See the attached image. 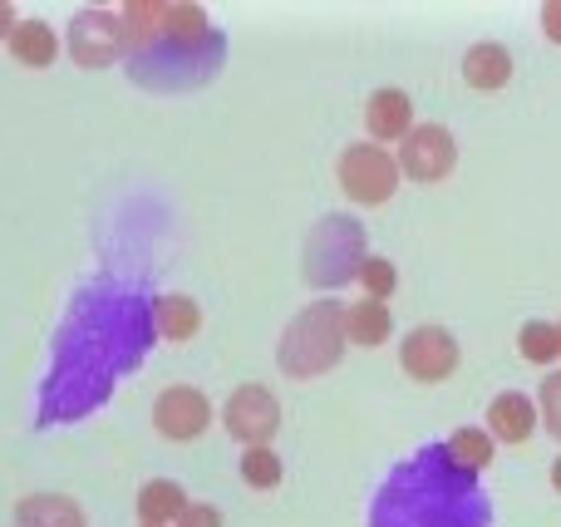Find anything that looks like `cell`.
Instances as JSON below:
<instances>
[{"instance_id":"obj_1","label":"cell","mask_w":561,"mask_h":527,"mask_svg":"<svg viewBox=\"0 0 561 527\" xmlns=\"http://www.w3.org/2000/svg\"><path fill=\"white\" fill-rule=\"evenodd\" d=\"M153 331V306H144L138 296L108 291V286L89 291L55 345V370L45 380L39 420H79L94 404H104L118 375L148 351Z\"/></svg>"},{"instance_id":"obj_2","label":"cell","mask_w":561,"mask_h":527,"mask_svg":"<svg viewBox=\"0 0 561 527\" xmlns=\"http://www.w3.org/2000/svg\"><path fill=\"white\" fill-rule=\"evenodd\" d=\"M488 503L478 473L448 454V444H424L389 469L369 499V527H488Z\"/></svg>"},{"instance_id":"obj_3","label":"cell","mask_w":561,"mask_h":527,"mask_svg":"<svg viewBox=\"0 0 561 527\" xmlns=\"http://www.w3.org/2000/svg\"><path fill=\"white\" fill-rule=\"evenodd\" d=\"M345 306L335 296H320L310 301L296 321L280 331V345H276V365L280 375L290 380H316V375L335 370L345 360Z\"/></svg>"},{"instance_id":"obj_4","label":"cell","mask_w":561,"mask_h":527,"mask_svg":"<svg viewBox=\"0 0 561 527\" xmlns=\"http://www.w3.org/2000/svg\"><path fill=\"white\" fill-rule=\"evenodd\" d=\"M134 55V79L148 89H193L203 79H213L222 69V35L203 39V45H187L173 35H153L144 45L128 49Z\"/></svg>"},{"instance_id":"obj_5","label":"cell","mask_w":561,"mask_h":527,"mask_svg":"<svg viewBox=\"0 0 561 527\" xmlns=\"http://www.w3.org/2000/svg\"><path fill=\"white\" fill-rule=\"evenodd\" d=\"M365 227L350 213H330L310 227L306 237V282L320 291H340L345 282H355L365 266Z\"/></svg>"},{"instance_id":"obj_6","label":"cell","mask_w":561,"mask_h":527,"mask_svg":"<svg viewBox=\"0 0 561 527\" xmlns=\"http://www.w3.org/2000/svg\"><path fill=\"white\" fill-rule=\"evenodd\" d=\"M340 187L365 207H385L399 187V158L385 144H350L340 153Z\"/></svg>"},{"instance_id":"obj_7","label":"cell","mask_w":561,"mask_h":527,"mask_svg":"<svg viewBox=\"0 0 561 527\" xmlns=\"http://www.w3.org/2000/svg\"><path fill=\"white\" fill-rule=\"evenodd\" d=\"M65 39H69V59L79 69H108L114 59H124V49H134L128 45L124 15H114V10H79L69 20Z\"/></svg>"},{"instance_id":"obj_8","label":"cell","mask_w":561,"mask_h":527,"mask_svg":"<svg viewBox=\"0 0 561 527\" xmlns=\"http://www.w3.org/2000/svg\"><path fill=\"white\" fill-rule=\"evenodd\" d=\"M222 424L237 444L262 449V444H272L276 429H280V404L266 385H237L232 400H227V410H222Z\"/></svg>"},{"instance_id":"obj_9","label":"cell","mask_w":561,"mask_h":527,"mask_svg":"<svg viewBox=\"0 0 561 527\" xmlns=\"http://www.w3.org/2000/svg\"><path fill=\"white\" fill-rule=\"evenodd\" d=\"M399 173H409L414 183H444L458 168V144L444 124H414V134L399 144Z\"/></svg>"},{"instance_id":"obj_10","label":"cell","mask_w":561,"mask_h":527,"mask_svg":"<svg viewBox=\"0 0 561 527\" xmlns=\"http://www.w3.org/2000/svg\"><path fill=\"white\" fill-rule=\"evenodd\" d=\"M399 365H404L409 380L419 385H438L458 370V341L444 325H414L399 345Z\"/></svg>"},{"instance_id":"obj_11","label":"cell","mask_w":561,"mask_h":527,"mask_svg":"<svg viewBox=\"0 0 561 527\" xmlns=\"http://www.w3.org/2000/svg\"><path fill=\"white\" fill-rule=\"evenodd\" d=\"M213 424V404L197 385H168L153 400V429L173 444H193Z\"/></svg>"},{"instance_id":"obj_12","label":"cell","mask_w":561,"mask_h":527,"mask_svg":"<svg viewBox=\"0 0 561 527\" xmlns=\"http://www.w3.org/2000/svg\"><path fill=\"white\" fill-rule=\"evenodd\" d=\"M365 124L375 134V144H404L414 134V104H409L404 89H375L365 104Z\"/></svg>"},{"instance_id":"obj_13","label":"cell","mask_w":561,"mask_h":527,"mask_svg":"<svg viewBox=\"0 0 561 527\" xmlns=\"http://www.w3.org/2000/svg\"><path fill=\"white\" fill-rule=\"evenodd\" d=\"M537 404L527 400L523 390H503L493 404H488V434H493L497 444H527L537 434Z\"/></svg>"},{"instance_id":"obj_14","label":"cell","mask_w":561,"mask_h":527,"mask_svg":"<svg viewBox=\"0 0 561 527\" xmlns=\"http://www.w3.org/2000/svg\"><path fill=\"white\" fill-rule=\"evenodd\" d=\"M463 79L473 89H483V94L503 89L507 79H513V55H507V45H497V39H478V45H468Z\"/></svg>"},{"instance_id":"obj_15","label":"cell","mask_w":561,"mask_h":527,"mask_svg":"<svg viewBox=\"0 0 561 527\" xmlns=\"http://www.w3.org/2000/svg\"><path fill=\"white\" fill-rule=\"evenodd\" d=\"M15 523L20 527H89L84 508L65 493H30L15 503Z\"/></svg>"},{"instance_id":"obj_16","label":"cell","mask_w":561,"mask_h":527,"mask_svg":"<svg viewBox=\"0 0 561 527\" xmlns=\"http://www.w3.org/2000/svg\"><path fill=\"white\" fill-rule=\"evenodd\" d=\"M183 513H187L183 483L153 479V483H144V489H138V518H144V527H178Z\"/></svg>"},{"instance_id":"obj_17","label":"cell","mask_w":561,"mask_h":527,"mask_svg":"<svg viewBox=\"0 0 561 527\" xmlns=\"http://www.w3.org/2000/svg\"><path fill=\"white\" fill-rule=\"evenodd\" d=\"M5 45H10V55H15V65H25V69H49L59 55V35L45 20H20Z\"/></svg>"},{"instance_id":"obj_18","label":"cell","mask_w":561,"mask_h":527,"mask_svg":"<svg viewBox=\"0 0 561 527\" xmlns=\"http://www.w3.org/2000/svg\"><path fill=\"white\" fill-rule=\"evenodd\" d=\"M389 331H394V316H389L385 301H369V296H359L355 306H345V341H355V345H385Z\"/></svg>"},{"instance_id":"obj_19","label":"cell","mask_w":561,"mask_h":527,"mask_svg":"<svg viewBox=\"0 0 561 527\" xmlns=\"http://www.w3.org/2000/svg\"><path fill=\"white\" fill-rule=\"evenodd\" d=\"M153 325L168 341H193L203 331V306L193 296H158L153 301Z\"/></svg>"},{"instance_id":"obj_20","label":"cell","mask_w":561,"mask_h":527,"mask_svg":"<svg viewBox=\"0 0 561 527\" xmlns=\"http://www.w3.org/2000/svg\"><path fill=\"white\" fill-rule=\"evenodd\" d=\"M448 454H454V459L463 463L468 473H483L488 463H493V454H497V439L488 429H473V424H463V429L448 434Z\"/></svg>"},{"instance_id":"obj_21","label":"cell","mask_w":561,"mask_h":527,"mask_svg":"<svg viewBox=\"0 0 561 527\" xmlns=\"http://www.w3.org/2000/svg\"><path fill=\"white\" fill-rule=\"evenodd\" d=\"M163 35L187 39V45H203V39H213L217 30H213V20H207V10H203V5H193V0H178V5H168V25H163Z\"/></svg>"},{"instance_id":"obj_22","label":"cell","mask_w":561,"mask_h":527,"mask_svg":"<svg viewBox=\"0 0 561 527\" xmlns=\"http://www.w3.org/2000/svg\"><path fill=\"white\" fill-rule=\"evenodd\" d=\"M517 351L533 365H552V360H561V331L552 321H527L523 331H517Z\"/></svg>"},{"instance_id":"obj_23","label":"cell","mask_w":561,"mask_h":527,"mask_svg":"<svg viewBox=\"0 0 561 527\" xmlns=\"http://www.w3.org/2000/svg\"><path fill=\"white\" fill-rule=\"evenodd\" d=\"M242 483L247 489H276L280 483V459L272 454V444L242 454Z\"/></svg>"},{"instance_id":"obj_24","label":"cell","mask_w":561,"mask_h":527,"mask_svg":"<svg viewBox=\"0 0 561 527\" xmlns=\"http://www.w3.org/2000/svg\"><path fill=\"white\" fill-rule=\"evenodd\" d=\"M355 282L365 286L369 301H385V296L399 286V272H394V262H389V256H365V266H359Z\"/></svg>"},{"instance_id":"obj_25","label":"cell","mask_w":561,"mask_h":527,"mask_svg":"<svg viewBox=\"0 0 561 527\" xmlns=\"http://www.w3.org/2000/svg\"><path fill=\"white\" fill-rule=\"evenodd\" d=\"M537 414H542L547 434H552V439H561V370L547 375L542 390H537Z\"/></svg>"},{"instance_id":"obj_26","label":"cell","mask_w":561,"mask_h":527,"mask_svg":"<svg viewBox=\"0 0 561 527\" xmlns=\"http://www.w3.org/2000/svg\"><path fill=\"white\" fill-rule=\"evenodd\" d=\"M178 527H222V513L213 503H187V513L178 518Z\"/></svg>"},{"instance_id":"obj_27","label":"cell","mask_w":561,"mask_h":527,"mask_svg":"<svg viewBox=\"0 0 561 527\" xmlns=\"http://www.w3.org/2000/svg\"><path fill=\"white\" fill-rule=\"evenodd\" d=\"M542 30H547L552 45H561V0H547L542 5Z\"/></svg>"},{"instance_id":"obj_28","label":"cell","mask_w":561,"mask_h":527,"mask_svg":"<svg viewBox=\"0 0 561 527\" xmlns=\"http://www.w3.org/2000/svg\"><path fill=\"white\" fill-rule=\"evenodd\" d=\"M15 25H20V20H15V5H10V0H0V39L15 35Z\"/></svg>"},{"instance_id":"obj_29","label":"cell","mask_w":561,"mask_h":527,"mask_svg":"<svg viewBox=\"0 0 561 527\" xmlns=\"http://www.w3.org/2000/svg\"><path fill=\"white\" fill-rule=\"evenodd\" d=\"M552 489H557V493H561V459H557V463H552Z\"/></svg>"},{"instance_id":"obj_30","label":"cell","mask_w":561,"mask_h":527,"mask_svg":"<svg viewBox=\"0 0 561 527\" xmlns=\"http://www.w3.org/2000/svg\"><path fill=\"white\" fill-rule=\"evenodd\" d=\"M557 331H561V321H557Z\"/></svg>"},{"instance_id":"obj_31","label":"cell","mask_w":561,"mask_h":527,"mask_svg":"<svg viewBox=\"0 0 561 527\" xmlns=\"http://www.w3.org/2000/svg\"><path fill=\"white\" fill-rule=\"evenodd\" d=\"M10 527H20V523H10Z\"/></svg>"}]
</instances>
